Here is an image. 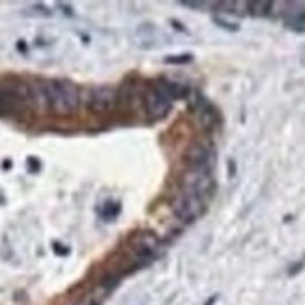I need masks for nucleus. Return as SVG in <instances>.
<instances>
[{
    "label": "nucleus",
    "instance_id": "17",
    "mask_svg": "<svg viewBox=\"0 0 305 305\" xmlns=\"http://www.w3.org/2000/svg\"><path fill=\"white\" fill-rule=\"evenodd\" d=\"M26 165H28V172H30V174H36L38 170L42 169V165H40V159H38V157H32V155L26 159Z\"/></svg>",
    "mask_w": 305,
    "mask_h": 305
},
{
    "label": "nucleus",
    "instance_id": "13",
    "mask_svg": "<svg viewBox=\"0 0 305 305\" xmlns=\"http://www.w3.org/2000/svg\"><path fill=\"white\" fill-rule=\"evenodd\" d=\"M193 56L189 54V52H184V54H178V56H167L165 62L167 64H187V62H191Z\"/></svg>",
    "mask_w": 305,
    "mask_h": 305
},
{
    "label": "nucleus",
    "instance_id": "16",
    "mask_svg": "<svg viewBox=\"0 0 305 305\" xmlns=\"http://www.w3.org/2000/svg\"><path fill=\"white\" fill-rule=\"evenodd\" d=\"M28 9H32L30 13H34V15H42V17H49V15H51V9H47L43 4H36V6H32V8H28Z\"/></svg>",
    "mask_w": 305,
    "mask_h": 305
},
{
    "label": "nucleus",
    "instance_id": "3",
    "mask_svg": "<svg viewBox=\"0 0 305 305\" xmlns=\"http://www.w3.org/2000/svg\"><path fill=\"white\" fill-rule=\"evenodd\" d=\"M182 189L201 197V199H204L208 203L213 197V193H215V180L212 176V170H186L182 174Z\"/></svg>",
    "mask_w": 305,
    "mask_h": 305
},
{
    "label": "nucleus",
    "instance_id": "6",
    "mask_svg": "<svg viewBox=\"0 0 305 305\" xmlns=\"http://www.w3.org/2000/svg\"><path fill=\"white\" fill-rule=\"evenodd\" d=\"M144 105H146V112L150 114V118H163V116L169 114L170 107H172V100L167 94H163L155 85H152L146 90Z\"/></svg>",
    "mask_w": 305,
    "mask_h": 305
},
{
    "label": "nucleus",
    "instance_id": "10",
    "mask_svg": "<svg viewBox=\"0 0 305 305\" xmlns=\"http://www.w3.org/2000/svg\"><path fill=\"white\" fill-rule=\"evenodd\" d=\"M155 86L161 90L163 94H167L172 102H176V100H182V98H186L189 96V86L182 85V83H172V81H157Z\"/></svg>",
    "mask_w": 305,
    "mask_h": 305
},
{
    "label": "nucleus",
    "instance_id": "21",
    "mask_svg": "<svg viewBox=\"0 0 305 305\" xmlns=\"http://www.w3.org/2000/svg\"><path fill=\"white\" fill-rule=\"evenodd\" d=\"M217 298H219V296L215 294V296L210 298V300H208V302H206V304H204V305H213V304H215V302H217Z\"/></svg>",
    "mask_w": 305,
    "mask_h": 305
},
{
    "label": "nucleus",
    "instance_id": "20",
    "mask_svg": "<svg viewBox=\"0 0 305 305\" xmlns=\"http://www.w3.org/2000/svg\"><path fill=\"white\" fill-rule=\"evenodd\" d=\"M236 174V163H234V159H229V176L232 178Z\"/></svg>",
    "mask_w": 305,
    "mask_h": 305
},
{
    "label": "nucleus",
    "instance_id": "7",
    "mask_svg": "<svg viewBox=\"0 0 305 305\" xmlns=\"http://www.w3.org/2000/svg\"><path fill=\"white\" fill-rule=\"evenodd\" d=\"M28 100H32V94L28 90L21 92L17 88H4V90H0V110L15 112V110L23 109Z\"/></svg>",
    "mask_w": 305,
    "mask_h": 305
},
{
    "label": "nucleus",
    "instance_id": "11",
    "mask_svg": "<svg viewBox=\"0 0 305 305\" xmlns=\"http://www.w3.org/2000/svg\"><path fill=\"white\" fill-rule=\"evenodd\" d=\"M247 13L253 15V17H266L271 13V8H273V2H268V0H254V2H246Z\"/></svg>",
    "mask_w": 305,
    "mask_h": 305
},
{
    "label": "nucleus",
    "instance_id": "12",
    "mask_svg": "<svg viewBox=\"0 0 305 305\" xmlns=\"http://www.w3.org/2000/svg\"><path fill=\"white\" fill-rule=\"evenodd\" d=\"M120 210H122V208H120L118 203H114V201H107V203L102 206L100 215H102L105 221H112V219H116V217H118Z\"/></svg>",
    "mask_w": 305,
    "mask_h": 305
},
{
    "label": "nucleus",
    "instance_id": "18",
    "mask_svg": "<svg viewBox=\"0 0 305 305\" xmlns=\"http://www.w3.org/2000/svg\"><path fill=\"white\" fill-rule=\"evenodd\" d=\"M304 266H305L304 260H300V262H294V266H290V268H288V275H290V277H294L298 271L304 270Z\"/></svg>",
    "mask_w": 305,
    "mask_h": 305
},
{
    "label": "nucleus",
    "instance_id": "9",
    "mask_svg": "<svg viewBox=\"0 0 305 305\" xmlns=\"http://www.w3.org/2000/svg\"><path fill=\"white\" fill-rule=\"evenodd\" d=\"M193 109L199 112L197 116L201 120L203 127H206V129H210L215 124H219V112H217V109L210 102H206V98H203V96H197Z\"/></svg>",
    "mask_w": 305,
    "mask_h": 305
},
{
    "label": "nucleus",
    "instance_id": "19",
    "mask_svg": "<svg viewBox=\"0 0 305 305\" xmlns=\"http://www.w3.org/2000/svg\"><path fill=\"white\" fill-rule=\"evenodd\" d=\"M52 247H54V253H56V254H60V256H66V254L69 253V249H68V247L60 246L58 242H54V244H52Z\"/></svg>",
    "mask_w": 305,
    "mask_h": 305
},
{
    "label": "nucleus",
    "instance_id": "2",
    "mask_svg": "<svg viewBox=\"0 0 305 305\" xmlns=\"http://www.w3.org/2000/svg\"><path fill=\"white\" fill-rule=\"evenodd\" d=\"M208 208V203L201 199V197L193 195L189 191H180L178 195L174 197V201L170 204V210L174 213V217L182 223H193L197 221Z\"/></svg>",
    "mask_w": 305,
    "mask_h": 305
},
{
    "label": "nucleus",
    "instance_id": "15",
    "mask_svg": "<svg viewBox=\"0 0 305 305\" xmlns=\"http://www.w3.org/2000/svg\"><path fill=\"white\" fill-rule=\"evenodd\" d=\"M182 6H186V8H191V9H204L208 8V6H213L212 2H195V0H184L182 2Z\"/></svg>",
    "mask_w": 305,
    "mask_h": 305
},
{
    "label": "nucleus",
    "instance_id": "23",
    "mask_svg": "<svg viewBox=\"0 0 305 305\" xmlns=\"http://www.w3.org/2000/svg\"><path fill=\"white\" fill-rule=\"evenodd\" d=\"M2 167H4V169H9V167H11V161H4V165H2Z\"/></svg>",
    "mask_w": 305,
    "mask_h": 305
},
{
    "label": "nucleus",
    "instance_id": "4",
    "mask_svg": "<svg viewBox=\"0 0 305 305\" xmlns=\"http://www.w3.org/2000/svg\"><path fill=\"white\" fill-rule=\"evenodd\" d=\"M120 103V92L114 86H96L88 94V110L94 114H107L110 110H114Z\"/></svg>",
    "mask_w": 305,
    "mask_h": 305
},
{
    "label": "nucleus",
    "instance_id": "24",
    "mask_svg": "<svg viewBox=\"0 0 305 305\" xmlns=\"http://www.w3.org/2000/svg\"><path fill=\"white\" fill-rule=\"evenodd\" d=\"M90 305H98V304H90Z\"/></svg>",
    "mask_w": 305,
    "mask_h": 305
},
{
    "label": "nucleus",
    "instance_id": "14",
    "mask_svg": "<svg viewBox=\"0 0 305 305\" xmlns=\"http://www.w3.org/2000/svg\"><path fill=\"white\" fill-rule=\"evenodd\" d=\"M213 23L217 26H221V28H225V30H229V32H238V30H240V26H238L236 23H229V21H225V19H221V17H215L213 19Z\"/></svg>",
    "mask_w": 305,
    "mask_h": 305
},
{
    "label": "nucleus",
    "instance_id": "8",
    "mask_svg": "<svg viewBox=\"0 0 305 305\" xmlns=\"http://www.w3.org/2000/svg\"><path fill=\"white\" fill-rule=\"evenodd\" d=\"M283 23L296 32H305V4L290 2L287 4V9L283 11Z\"/></svg>",
    "mask_w": 305,
    "mask_h": 305
},
{
    "label": "nucleus",
    "instance_id": "1",
    "mask_svg": "<svg viewBox=\"0 0 305 305\" xmlns=\"http://www.w3.org/2000/svg\"><path fill=\"white\" fill-rule=\"evenodd\" d=\"M40 98L47 109L58 116L73 114L81 105L79 88L69 81H47L40 85Z\"/></svg>",
    "mask_w": 305,
    "mask_h": 305
},
{
    "label": "nucleus",
    "instance_id": "22",
    "mask_svg": "<svg viewBox=\"0 0 305 305\" xmlns=\"http://www.w3.org/2000/svg\"><path fill=\"white\" fill-rule=\"evenodd\" d=\"M17 49H19V51H25V52H26V45H25L23 42H19V43H17Z\"/></svg>",
    "mask_w": 305,
    "mask_h": 305
},
{
    "label": "nucleus",
    "instance_id": "5",
    "mask_svg": "<svg viewBox=\"0 0 305 305\" xmlns=\"http://www.w3.org/2000/svg\"><path fill=\"white\" fill-rule=\"evenodd\" d=\"M215 153L213 150L204 143H193L187 146V150L184 152V161L189 165V169H199V170H212Z\"/></svg>",
    "mask_w": 305,
    "mask_h": 305
}]
</instances>
